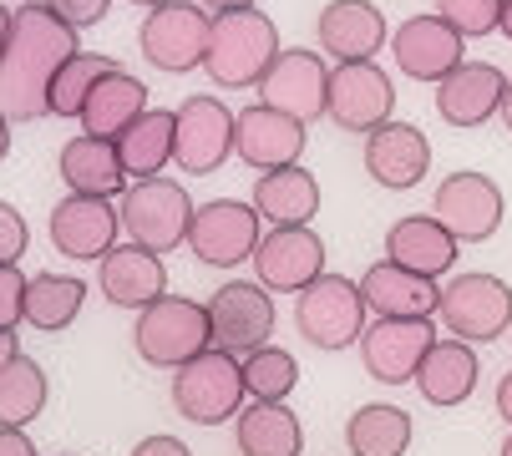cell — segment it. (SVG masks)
Returning <instances> with one entry per match:
<instances>
[{
    "mask_svg": "<svg viewBox=\"0 0 512 456\" xmlns=\"http://www.w3.org/2000/svg\"><path fill=\"white\" fill-rule=\"evenodd\" d=\"M477 375H482V360H477V350L467 340H436L426 350V360H421L411 386L421 391L426 406H442L447 411V406H462L477 391Z\"/></svg>",
    "mask_w": 512,
    "mask_h": 456,
    "instance_id": "26",
    "label": "cell"
},
{
    "mask_svg": "<svg viewBox=\"0 0 512 456\" xmlns=\"http://www.w3.org/2000/svg\"><path fill=\"white\" fill-rule=\"evenodd\" d=\"M279 31L274 21L249 6V11H224L213 16V31H208V56H203V71L213 87L224 92H244V87H259L264 71L274 66L279 56Z\"/></svg>",
    "mask_w": 512,
    "mask_h": 456,
    "instance_id": "2",
    "label": "cell"
},
{
    "mask_svg": "<svg viewBox=\"0 0 512 456\" xmlns=\"http://www.w3.org/2000/svg\"><path fill=\"white\" fill-rule=\"evenodd\" d=\"M82 299H87V284L82 279H66V274H31L26 279V310L21 320L41 335H56L66 330L71 320L82 315Z\"/></svg>",
    "mask_w": 512,
    "mask_h": 456,
    "instance_id": "33",
    "label": "cell"
},
{
    "mask_svg": "<svg viewBox=\"0 0 512 456\" xmlns=\"http://www.w3.org/2000/svg\"><path fill=\"white\" fill-rule=\"evenodd\" d=\"M274 294L259 284V279H229L224 289H213L208 299V330H213V345L229 350V355H254L264 345H274Z\"/></svg>",
    "mask_w": 512,
    "mask_h": 456,
    "instance_id": "8",
    "label": "cell"
},
{
    "mask_svg": "<svg viewBox=\"0 0 512 456\" xmlns=\"http://www.w3.org/2000/svg\"><path fill=\"white\" fill-rule=\"evenodd\" d=\"M264 239V218L254 213V203L239 198H213L193 208V228H188V249L198 264L208 269H234L244 259H254Z\"/></svg>",
    "mask_w": 512,
    "mask_h": 456,
    "instance_id": "9",
    "label": "cell"
},
{
    "mask_svg": "<svg viewBox=\"0 0 512 456\" xmlns=\"http://www.w3.org/2000/svg\"><path fill=\"white\" fill-rule=\"evenodd\" d=\"M132 456H193L178 436H142L137 446H132Z\"/></svg>",
    "mask_w": 512,
    "mask_h": 456,
    "instance_id": "41",
    "label": "cell"
},
{
    "mask_svg": "<svg viewBox=\"0 0 512 456\" xmlns=\"http://www.w3.org/2000/svg\"><path fill=\"white\" fill-rule=\"evenodd\" d=\"M132 6H142V11H158V6H168V0H132Z\"/></svg>",
    "mask_w": 512,
    "mask_h": 456,
    "instance_id": "50",
    "label": "cell"
},
{
    "mask_svg": "<svg viewBox=\"0 0 512 456\" xmlns=\"http://www.w3.org/2000/svg\"><path fill=\"white\" fill-rule=\"evenodd\" d=\"M26 244H31V228H26V218L0 198V264H16L21 254H26Z\"/></svg>",
    "mask_w": 512,
    "mask_h": 456,
    "instance_id": "40",
    "label": "cell"
},
{
    "mask_svg": "<svg viewBox=\"0 0 512 456\" xmlns=\"http://www.w3.org/2000/svg\"><path fill=\"white\" fill-rule=\"evenodd\" d=\"M502 213H507L502 188L487 173H452L436 183V198H431V218L457 244H487L502 228Z\"/></svg>",
    "mask_w": 512,
    "mask_h": 456,
    "instance_id": "13",
    "label": "cell"
},
{
    "mask_svg": "<svg viewBox=\"0 0 512 456\" xmlns=\"http://www.w3.org/2000/svg\"><path fill=\"white\" fill-rule=\"evenodd\" d=\"M254 213L269 228H310L320 213V183L310 168H279V173H259L254 183Z\"/></svg>",
    "mask_w": 512,
    "mask_h": 456,
    "instance_id": "27",
    "label": "cell"
},
{
    "mask_svg": "<svg viewBox=\"0 0 512 456\" xmlns=\"http://www.w3.org/2000/svg\"><path fill=\"white\" fill-rule=\"evenodd\" d=\"M46 370L31 360V355H16L6 370H0V426H16L26 431L41 411H46Z\"/></svg>",
    "mask_w": 512,
    "mask_h": 456,
    "instance_id": "34",
    "label": "cell"
},
{
    "mask_svg": "<svg viewBox=\"0 0 512 456\" xmlns=\"http://www.w3.org/2000/svg\"><path fill=\"white\" fill-rule=\"evenodd\" d=\"M396 112V87L391 71L376 61H340L330 71V92H325V117L340 132H376Z\"/></svg>",
    "mask_w": 512,
    "mask_h": 456,
    "instance_id": "10",
    "label": "cell"
},
{
    "mask_svg": "<svg viewBox=\"0 0 512 456\" xmlns=\"http://www.w3.org/2000/svg\"><path fill=\"white\" fill-rule=\"evenodd\" d=\"M436 320L447 325L452 340L492 345L512 330V284L497 279V274H457V279L442 284Z\"/></svg>",
    "mask_w": 512,
    "mask_h": 456,
    "instance_id": "6",
    "label": "cell"
},
{
    "mask_svg": "<svg viewBox=\"0 0 512 456\" xmlns=\"http://www.w3.org/2000/svg\"><path fill=\"white\" fill-rule=\"evenodd\" d=\"M497 456H512V431H507V441H502V451Z\"/></svg>",
    "mask_w": 512,
    "mask_h": 456,
    "instance_id": "51",
    "label": "cell"
},
{
    "mask_svg": "<svg viewBox=\"0 0 512 456\" xmlns=\"http://www.w3.org/2000/svg\"><path fill=\"white\" fill-rule=\"evenodd\" d=\"M234 441L244 456H300L305 426L284 401H254L234 416Z\"/></svg>",
    "mask_w": 512,
    "mask_h": 456,
    "instance_id": "30",
    "label": "cell"
},
{
    "mask_svg": "<svg viewBox=\"0 0 512 456\" xmlns=\"http://www.w3.org/2000/svg\"><path fill=\"white\" fill-rule=\"evenodd\" d=\"M386 36H391V26L371 0H330L315 21V41L335 61H376Z\"/></svg>",
    "mask_w": 512,
    "mask_h": 456,
    "instance_id": "22",
    "label": "cell"
},
{
    "mask_svg": "<svg viewBox=\"0 0 512 456\" xmlns=\"http://www.w3.org/2000/svg\"><path fill=\"white\" fill-rule=\"evenodd\" d=\"M386 259L421 279H442L457 264V239L431 213H406L386 228Z\"/></svg>",
    "mask_w": 512,
    "mask_h": 456,
    "instance_id": "25",
    "label": "cell"
},
{
    "mask_svg": "<svg viewBox=\"0 0 512 456\" xmlns=\"http://www.w3.org/2000/svg\"><path fill=\"white\" fill-rule=\"evenodd\" d=\"M295 330L315 350H350L365 335V294L350 274H320L310 289L295 294Z\"/></svg>",
    "mask_w": 512,
    "mask_h": 456,
    "instance_id": "5",
    "label": "cell"
},
{
    "mask_svg": "<svg viewBox=\"0 0 512 456\" xmlns=\"http://www.w3.org/2000/svg\"><path fill=\"white\" fill-rule=\"evenodd\" d=\"M0 456H41V451L31 446V436H26V431L0 426Z\"/></svg>",
    "mask_w": 512,
    "mask_h": 456,
    "instance_id": "42",
    "label": "cell"
},
{
    "mask_svg": "<svg viewBox=\"0 0 512 456\" xmlns=\"http://www.w3.org/2000/svg\"><path fill=\"white\" fill-rule=\"evenodd\" d=\"M6 152H11V122L0 117V163H6Z\"/></svg>",
    "mask_w": 512,
    "mask_h": 456,
    "instance_id": "48",
    "label": "cell"
},
{
    "mask_svg": "<svg viewBox=\"0 0 512 456\" xmlns=\"http://www.w3.org/2000/svg\"><path fill=\"white\" fill-rule=\"evenodd\" d=\"M77 31L41 0H26L11 11V41L0 56V117L6 122H36L51 117V76L77 56Z\"/></svg>",
    "mask_w": 512,
    "mask_h": 456,
    "instance_id": "1",
    "label": "cell"
},
{
    "mask_svg": "<svg viewBox=\"0 0 512 456\" xmlns=\"http://www.w3.org/2000/svg\"><path fill=\"white\" fill-rule=\"evenodd\" d=\"M244 386L254 401H289V391L300 386V360L279 345H264L244 355Z\"/></svg>",
    "mask_w": 512,
    "mask_h": 456,
    "instance_id": "36",
    "label": "cell"
},
{
    "mask_svg": "<svg viewBox=\"0 0 512 456\" xmlns=\"http://www.w3.org/2000/svg\"><path fill=\"white\" fill-rule=\"evenodd\" d=\"M305 152V122L284 117L264 102L234 112V158L249 163L254 173H279V168H295Z\"/></svg>",
    "mask_w": 512,
    "mask_h": 456,
    "instance_id": "17",
    "label": "cell"
},
{
    "mask_svg": "<svg viewBox=\"0 0 512 456\" xmlns=\"http://www.w3.org/2000/svg\"><path fill=\"white\" fill-rule=\"evenodd\" d=\"M61 456H77V451H61Z\"/></svg>",
    "mask_w": 512,
    "mask_h": 456,
    "instance_id": "52",
    "label": "cell"
},
{
    "mask_svg": "<svg viewBox=\"0 0 512 456\" xmlns=\"http://www.w3.org/2000/svg\"><path fill=\"white\" fill-rule=\"evenodd\" d=\"M365 173H371L381 188L406 193L431 173V142L421 127L411 122H381L376 132H365Z\"/></svg>",
    "mask_w": 512,
    "mask_h": 456,
    "instance_id": "20",
    "label": "cell"
},
{
    "mask_svg": "<svg viewBox=\"0 0 512 456\" xmlns=\"http://www.w3.org/2000/svg\"><path fill=\"white\" fill-rule=\"evenodd\" d=\"M360 294H365V310H376L381 320H431L436 299H442V284L381 259L360 274Z\"/></svg>",
    "mask_w": 512,
    "mask_h": 456,
    "instance_id": "24",
    "label": "cell"
},
{
    "mask_svg": "<svg viewBox=\"0 0 512 456\" xmlns=\"http://www.w3.org/2000/svg\"><path fill=\"white\" fill-rule=\"evenodd\" d=\"M325 92H330V66L320 51L310 46H295V51H279L274 66L264 71V82H259V102L284 112V117H295V122H315L325 117Z\"/></svg>",
    "mask_w": 512,
    "mask_h": 456,
    "instance_id": "14",
    "label": "cell"
},
{
    "mask_svg": "<svg viewBox=\"0 0 512 456\" xmlns=\"http://www.w3.org/2000/svg\"><path fill=\"white\" fill-rule=\"evenodd\" d=\"M208 31H213V16L198 6V0H168V6L148 11L137 41H142V56H148L158 71L178 76V71L203 66V56H208Z\"/></svg>",
    "mask_w": 512,
    "mask_h": 456,
    "instance_id": "11",
    "label": "cell"
},
{
    "mask_svg": "<svg viewBox=\"0 0 512 456\" xmlns=\"http://www.w3.org/2000/svg\"><path fill=\"white\" fill-rule=\"evenodd\" d=\"M16 355H21V340H16V330H0V370H6Z\"/></svg>",
    "mask_w": 512,
    "mask_h": 456,
    "instance_id": "45",
    "label": "cell"
},
{
    "mask_svg": "<svg viewBox=\"0 0 512 456\" xmlns=\"http://www.w3.org/2000/svg\"><path fill=\"white\" fill-rule=\"evenodd\" d=\"M193 198L183 183L173 178H148V183H132L122 193V228L132 234V244L153 249V254H173L178 244H188V228H193Z\"/></svg>",
    "mask_w": 512,
    "mask_h": 456,
    "instance_id": "7",
    "label": "cell"
},
{
    "mask_svg": "<svg viewBox=\"0 0 512 456\" xmlns=\"http://www.w3.org/2000/svg\"><path fill=\"white\" fill-rule=\"evenodd\" d=\"M46 11H56L71 31H87V26H102L107 11H112V0H41Z\"/></svg>",
    "mask_w": 512,
    "mask_h": 456,
    "instance_id": "39",
    "label": "cell"
},
{
    "mask_svg": "<svg viewBox=\"0 0 512 456\" xmlns=\"http://www.w3.org/2000/svg\"><path fill=\"white\" fill-rule=\"evenodd\" d=\"M198 6L208 16H224V11H249V6H259V0H198Z\"/></svg>",
    "mask_w": 512,
    "mask_h": 456,
    "instance_id": "44",
    "label": "cell"
},
{
    "mask_svg": "<svg viewBox=\"0 0 512 456\" xmlns=\"http://www.w3.org/2000/svg\"><path fill=\"white\" fill-rule=\"evenodd\" d=\"M507 71L492 61H462L447 82H436V117L447 127H482L502 112Z\"/></svg>",
    "mask_w": 512,
    "mask_h": 456,
    "instance_id": "21",
    "label": "cell"
},
{
    "mask_svg": "<svg viewBox=\"0 0 512 456\" xmlns=\"http://www.w3.org/2000/svg\"><path fill=\"white\" fill-rule=\"evenodd\" d=\"M431 345H436L431 320H376L360 335V360L365 375L381 380V386H411Z\"/></svg>",
    "mask_w": 512,
    "mask_h": 456,
    "instance_id": "18",
    "label": "cell"
},
{
    "mask_svg": "<svg viewBox=\"0 0 512 456\" xmlns=\"http://www.w3.org/2000/svg\"><path fill=\"white\" fill-rule=\"evenodd\" d=\"M117 228L122 213L112 208V198H82V193H66L51 208V244L66 259H107L117 249Z\"/></svg>",
    "mask_w": 512,
    "mask_h": 456,
    "instance_id": "19",
    "label": "cell"
},
{
    "mask_svg": "<svg viewBox=\"0 0 512 456\" xmlns=\"http://www.w3.org/2000/svg\"><path fill=\"white\" fill-rule=\"evenodd\" d=\"M507 41H512V0H502V26H497Z\"/></svg>",
    "mask_w": 512,
    "mask_h": 456,
    "instance_id": "49",
    "label": "cell"
},
{
    "mask_svg": "<svg viewBox=\"0 0 512 456\" xmlns=\"http://www.w3.org/2000/svg\"><path fill=\"white\" fill-rule=\"evenodd\" d=\"M6 41H11V11L0 6V56H6Z\"/></svg>",
    "mask_w": 512,
    "mask_h": 456,
    "instance_id": "46",
    "label": "cell"
},
{
    "mask_svg": "<svg viewBox=\"0 0 512 456\" xmlns=\"http://www.w3.org/2000/svg\"><path fill=\"white\" fill-rule=\"evenodd\" d=\"M173 112L168 107H148L122 137H117V158H122V173L132 183H148V178H163V168L173 163Z\"/></svg>",
    "mask_w": 512,
    "mask_h": 456,
    "instance_id": "31",
    "label": "cell"
},
{
    "mask_svg": "<svg viewBox=\"0 0 512 456\" xmlns=\"http://www.w3.org/2000/svg\"><path fill=\"white\" fill-rule=\"evenodd\" d=\"M497 416L507 421V431H512V370L497 380Z\"/></svg>",
    "mask_w": 512,
    "mask_h": 456,
    "instance_id": "43",
    "label": "cell"
},
{
    "mask_svg": "<svg viewBox=\"0 0 512 456\" xmlns=\"http://www.w3.org/2000/svg\"><path fill=\"white\" fill-rule=\"evenodd\" d=\"M436 16L462 41H472V36H492L502 26V0H436Z\"/></svg>",
    "mask_w": 512,
    "mask_h": 456,
    "instance_id": "37",
    "label": "cell"
},
{
    "mask_svg": "<svg viewBox=\"0 0 512 456\" xmlns=\"http://www.w3.org/2000/svg\"><path fill=\"white\" fill-rule=\"evenodd\" d=\"M391 61L411 82H447V76L467 61V41L442 21V16H411L391 31Z\"/></svg>",
    "mask_w": 512,
    "mask_h": 456,
    "instance_id": "15",
    "label": "cell"
},
{
    "mask_svg": "<svg viewBox=\"0 0 512 456\" xmlns=\"http://www.w3.org/2000/svg\"><path fill=\"white\" fill-rule=\"evenodd\" d=\"M350 456H406L411 446V416L391 401H371L345 421Z\"/></svg>",
    "mask_w": 512,
    "mask_h": 456,
    "instance_id": "32",
    "label": "cell"
},
{
    "mask_svg": "<svg viewBox=\"0 0 512 456\" xmlns=\"http://www.w3.org/2000/svg\"><path fill=\"white\" fill-rule=\"evenodd\" d=\"M142 112H148V87L137 82L132 71H112L92 87L87 107H82V132L87 137H102V142H117Z\"/></svg>",
    "mask_w": 512,
    "mask_h": 456,
    "instance_id": "29",
    "label": "cell"
},
{
    "mask_svg": "<svg viewBox=\"0 0 512 456\" xmlns=\"http://www.w3.org/2000/svg\"><path fill=\"white\" fill-rule=\"evenodd\" d=\"M97 284H102L107 304H117V310H148L153 299L168 294V269H163V254H153V249L117 244L97 264Z\"/></svg>",
    "mask_w": 512,
    "mask_h": 456,
    "instance_id": "23",
    "label": "cell"
},
{
    "mask_svg": "<svg viewBox=\"0 0 512 456\" xmlns=\"http://www.w3.org/2000/svg\"><path fill=\"white\" fill-rule=\"evenodd\" d=\"M132 350L158 365V370H178L188 360H198L203 350H213V330H208V304L183 299V294H163L148 310H137L132 325Z\"/></svg>",
    "mask_w": 512,
    "mask_h": 456,
    "instance_id": "3",
    "label": "cell"
},
{
    "mask_svg": "<svg viewBox=\"0 0 512 456\" xmlns=\"http://www.w3.org/2000/svg\"><path fill=\"white\" fill-rule=\"evenodd\" d=\"M244 396H249L244 360L229 355V350H218V345L173 370V406L193 426H224L229 416L244 411Z\"/></svg>",
    "mask_w": 512,
    "mask_h": 456,
    "instance_id": "4",
    "label": "cell"
},
{
    "mask_svg": "<svg viewBox=\"0 0 512 456\" xmlns=\"http://www.w3.org/2000/svg\"><path fill=\"white\" fill-rule=\"evenodd\" d=\"M173 163L188 178H213L234 152V112L218 97H188L173 112Z\"/></svg>",
    "mask_w": 512,
    "mask_h": 456,
    "instance_id": "12",
    "label": "cell"
},
{
    "mask_svg": "<svg viewBox=\"0 0 512 456\" xmlns=\"http://www.w3.org/2000/svg\"><path fill=\"white\" fill-rule=\"evenodd\" d=\"M254 274L269 294H300L325 274V239L315 228H269L254 249Z\"/></svg>",
    "mask_w": 512,
    "mask_h": 456,
    "instance_id": "16",
    "label": "cell"
},
{
    "mask_svg": "<svg viewBox=\"0 0 512 456\" xmlns=\"http://www.w3.org/2000/svg\"><path fill=\"white\" fill-rule=\"evenodd\" d=\"M26 310V274L16 264H0V330H21Z\"/></svg>",
    "mask_w": 512,
    "mask_h": 456,
    "instance_id": "38",
    "label": "cell"
},
{
    "mask_svg": "<svg viewBox=\"0 0 512 456\" xmlns=\"http://www.w3.org/2000/svg\"><path fill=\"white\" fill-rule=\"evenodd\" d=\"M502 122H507V132H512V76H507V92H502Z\"/></svg>",
    "mask_w": 512,
    "mask_h": 456,
    "instance_id": "47",
    "label": "cell"
},
{
    "mask_svg": "<svg viewBox=\"0 0 512 456\" xmlns=\"http://www.w3.org/2000/svg\"><path fill=\"white\" fill-rule=\"evenodd\" d=\"M112 71H122L112 56H102V51H77V56H71V61L51 76V117H82L92 87L102 82V76H112Z\"/></svg>",
    "mask_w": 512,
    "mask_h": 456,
    "instance_id": "35",
    "label": "cell"
},
{
    "mask_svg": "<svg viewBox=\"0 0 512 456\" xmlns=\"http://www.w3.org/2000/svg\"><path fill=\"white\" fill-rule=\"evenodd\" d=\"M61 183L82 198H117L127 193V173H122V158H117V142H102V137H71L61 147Z\"/></svg>",
    "mask_w": 512,
    "mask_h": 456,
    "instance_id": "28",
    "label": "cell"
}]
</instances>
